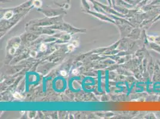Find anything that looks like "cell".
Listing matches in <instances>:
<instances>
[{
	"instance_id": "obj_9",
	"label": "cell",
	"mask_w": 160,
	"mask_h": 119,
	"mask_svg": "<svg viewBox=\"0 0 160 119\" xmlns=\"http://www.w3.org/2000/svg\"><path fill=\"white\" fill-rule=\"evenodd\" d=\"M69 50L70 51H72L74 49V47H73V45H69L68 47Z\"/></svg>"
},
{
	"instance_id": "obj_8",
	"label": "cell",
	"mask_w": 160,
	"mask_h": 119,
	"mask_svg": "<svg viewBox=\"0 0 160 119\" xmlns=\"http://www.w3.org/2000/svg\"><path fill=\"white\" fill-rule=\"evenodd\" d=\"M15 52H16V48H13L10 50V52H9V53H10V54H14Z\"/></svg>"
},
{
	"instance_id": "obj_12",
	"label": "cell",
	"mask_w": 160,
	"mask_h": 119,
	"mask_svg": "<svg viewBox=\"0 0 160 119\" xmlns=\"http://www.w3.org/2000/svg\"><path fill=\"white\" fill-rule=\"evenodd\" d=\"M77 72H78V71H77V70H76V69L73 70V72H72V73H73V74H76Z\"/></svg>"
},
{
	"instance_id": "obj_4",
	"label": "cell",
	"mask_w": 160,
	"mask_h": 119,
	"mask_svg": "<svg viewBox=\"0 0 160 119\" xmlns=\"http://www.w3.org/2000/svg\"><path fill=\"white\" fill-rule=\"evenodd\" d=\"M13 13L12 11H8L4 14V19H9L13 16Z\"/></svg>"
},
{
	"instance_id": "obj_6",
	"label": "cell",
	"mask_w": 160,
	"mask_h": 119,
	"mask_svg": "<svg viewBox=\"0 0 160 119\" xmlns=\"http://www.w3.org/2000/svg\"><path fill=\"white\" fill-rule=\"evenodd\" d=\"M154 42L157 43V44L160 45V36H155Z\"/></svg>"
},
{
	"instance_id": "obj_5",
	"label": "cell",
	"mask_w": 160,
	"mask_h": 119,
	"mask_svg": "<svg viewBox=\"0 0 160 119\" xmlns=\"http://www.w3.org/2000/svg\"><path fill=\"white\" fill-rule=\"evenodd\" d=\"M13 97H14L15 98H18V99H22V96L21 94H19V93H18V92H15V93L13 94Z\"/></svg>"
},
{
	"instance_id": "obj_10",
	"label": "cell",
	"mask_w": 160,
	"mask_h": 119,
	"mask_svg": "<svg viewBox=\"0 0 160 119\" xmlns=\"http://www.w3.org/2000/svg\"><path fill=\"white\" fill-rule=\"evenodd\" d=\"M60 74H61L62 76H67V73L65 71H61V72H60Z\"/></svg>"
},
{
	"instance_id": "obj_3",
	"label": "cell",
	"mask_w": 160,
	"mask_h": 119,
	"mask_svg": "<svg viewBox=\"0 0 160 119\" xmlns=\"http://www.w3.org/2000/svg\"><path fill=\"white\" fill-rule=\"evenodd\" d=\"M32 4L37 8L41 7V5H42V2L40 0H34L32 1Z\"/></svg>"
},
{
	"instance_id": "obj_7",
	"label": "cell",
	"mask_w": 160,
	"mask_h": 119,
	"mask_svg": "<svg viewBox=\"0 0 160 119\" xmlns=\"http://www.w3.org/2000/svg\"><path fill=\"white\" fill-rule=\"evenodd\" d=\"M46 48H47V47H46V45H44V44L41 45V47H40V50H41V51H45L46 50Z\"/></svg>"
},
{
	"instance_id": "obj_2",
	"label": "cell",
	"mask_w": 160,
	"mask_h": 119,
	"mask_svg": "<svg viewBox=\"0 0 160 119\" xmlns=\"http://www.w3.org/2000/svg\"><path fill=\"white\" fill-rule=\"evenodd\" d=\"M149 48L159 53L160 54V45L157 44V43L153 42H149L148 43Z\"/></svg>"
},
{
	"instance_id": "obj_13",
	"label": "cell",
	"mask_w": 160,
	"mask_h": 119,
	"mask_svg": "<svg viewBox=\"0 0 160 119\" xmlns=\"http://www.w3.org/2000/svg\"><path fill=\"white\" fill-rule=\"evenodd\" d=\"M157 63H158V64H159V66H160V61H158V60H157Z\"/></svg>"
},
{
	"instance_id": "obj_11",
	"label": "cell",
	"mask_w": 160,
	"mask_h": 119,
	"mask_svg": "<svg viewBox=\"0 0 160 119\" xmlns=\"http://www.w3.org/2000/svg\"><path fill=\"white\" fill-rule=\"evenodd\" d=\"M19 43H16V44H15V46H14V48H16H16H18V47H19Z\"/></svg>"
},
{
	"instance_id": "obj_1",
	"label": "cell",
	"mask_w": 160,
	"mask_h": 119,
	"mask_svg": "<svg viewBox=\"0 0 160 119\" xmlns=\"http://www.w3.org/2000/svg\"><path fill=\"white\" fill-rule=\"evenodd\" d=\"M152 78L153 81L160 82V67L158 63L155 64V69Z\"/></svg>"
}]
</instances>
